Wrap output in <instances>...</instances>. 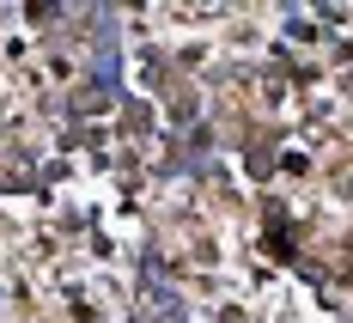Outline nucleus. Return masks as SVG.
<instances>
[]
</instances>
